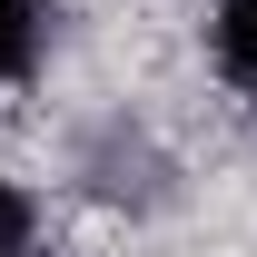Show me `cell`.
<instances>
[{
  "label": "cell",
  "mask_w": 257,
  "mask_h": 257,
  "mask_svg": "<svg viewBox=\"0 0 257 257\" xmlns=\"http://www.w3.org/2000/svg\"><path fill=\"white\" fill-rule=\"evenodd\" d=\"M30 237H40V208L0 178V257H30Z\"/></svg>",
  "instance_id": "cell-3"
},
{
  "label": "cell",
  "mask_w": 257,
  "mask_h": 257,
  "mask_svg": "<svg viewBox=\"0 0 257 257\" xmlns=\"http://www.w3.org/2000/svg\"><path fill=\"white\" fill-rule=\"evenodd\" d=\"M40 60V0H0V89Z\"/></svg>",
  "instance_id": "cell-2"
},
{
  "label": "cell",
  "mask_w": 257,
  "mask_h": 257,
  "mask_svg": "<svg viewBox=\"0 0 257 257\" xmlns=\"http://www.w3.org/2000/svg\"><path fill=\"white\" fill-rule=\"evenodd\" d=\"M208 50H218V69L257 99V0H218V30H208Z\"/></svg>",
  "instance_id": "cell-1"
}]
</instances>
